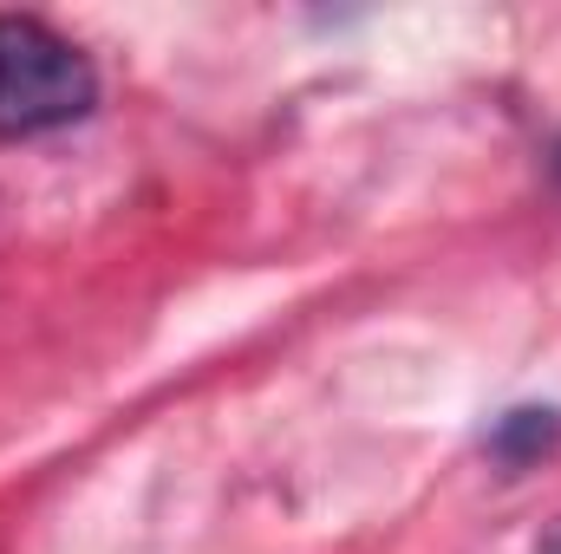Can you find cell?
<instances>
[{
  "label": "cell",
  "mask_w": 561,
  "mask_h": 554,
  "mask_svg": "<svg viewBox=\"0 0 561 554\" xmlns=\"http://www.w3.org/2000/svg\"><path fill=\"white\" fill-rule=\"evenodd\" d=\"M99 72L46 20L0 13V138H39L92 118Z\"/></svg>",
  "instance_id": "obj_1"
},
{
  "label": "cell",
  "mask_w": 561,
  "mask_h": 554,
  "mask_svg": "<svg viewBox=\"0 0 561 554\" xmlns=\"http://www.w3.org/2000/svg\"><path fill=\"white\" fill-rule=\"evenodd\" d=\"M556 176H561V143H556Z\"/></svg>",
  "instance_id": "obj_3"
},
{
  "label": "cell",
  "mask_w": 561,
  "mask_h": 554,
  "mask_svg": "<svg viewBox=\"0 0 561 554\" xmlns=\"http://www.w3.org/2000/svg\"><path fill=\"white\" fill-rule=\"evenodd\" d=\"M556 437H561V412H549V405H523V412H503L496 424H490V457L510 463V470H523V463H536Z\"/></svg>",
  "instance_id": "obj_2"
}]
</instances>
